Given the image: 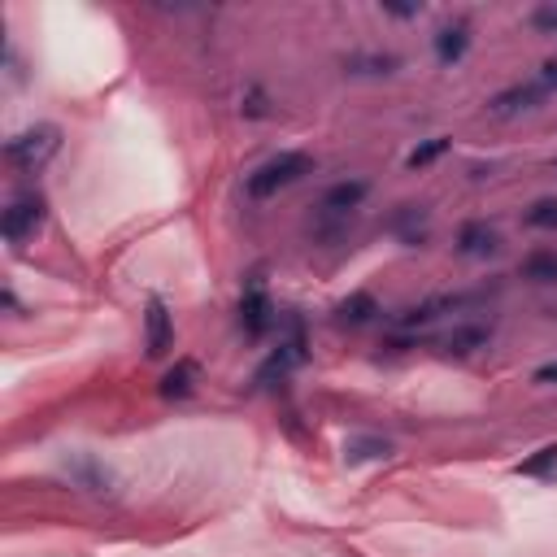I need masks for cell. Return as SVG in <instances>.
<instances>
[{
    "label": "cell",
    "instance_id": "6da1fadb",
    "mask_svg": "<svg viewBox=\"0 0 557 557\" xmlns=\"http://www.w3.org/2000/svg\"><path fill=\"white\" fill-rule=\"evenodd\" d=\"M309 170H314V161L305 157V153H278V157H270L266 166H258L244 179V192L253 200H266V197H275V192H283V187H292L297 179H305Z\"/></svg>",
    "mask_w": 557,
    "mask_h": 557
},
{
    "label": "cell",
    "instance_id": "7a4b0ae2",
    "mask_svg": "<svg viewBox=\"0 0 557 557\" xmlns=\"http://www.w3.org/2000/svg\"><path fill=\"white\" fill-rule=\"evenodd\" d=\"M57 144H61L57 127H31V131H22V136H14L5 144V157L14 166H22V170H40L44 161L57 153Z\"/></svg>",
    "mask_w": 557,
    "mask_h": 557
},
{
    "label": "cell",
    "instance_id": "3957f363",
    "mask_svg": "<svg viewBox=\"0 0 557 557\" xmlns=\"http://www.w3.org/2000/svg\"><path fill=\"white\" fill-rule=\"evenodd\" d=\"M239 327H244V336L248 339H261L270 327H278V309L270 305V297H266L261 275H248V283H244V297H239Z\"/></svg>",
    "mask_w": 557,
    "mask_h": 557
},
{
    "label": "cell",
    "instance_id": "277c9868",
    "mask_svg": "<svg viewBox=\"0 0 557 557\" xmlns=\"http://www.w3.org/2000/svg\"><path fill=\"white\" fill-rule=\"evenodd\" d=\"M40 222H44V197L22 192V197L9 200V209L0 218V236L9 239V244H22V239H31L40 231Z\"/></svg>",
    "mask_w": 557,
    "mask_h": 557
},
{
    "label": "cell",
    "instance_id": "5b68a950",
    "mask_svg": "<svg viewBox=\"0 0 557 557\" xmlns=\"http://www.w3.org/2000/svg\"><path fill=\"white\" fill-rule=\"evenodd\" d=\"M144 331H148V358H166L170 344H175V319L166 309L161 297H148V314H144Z\"/></svg>",
    "mask_w": 557,
    "mask_h": 557
},
{
    "label": "cell",
    "instance_id": "8992f818",
    "mask_svg": "<svg viewBox=\"0 0 557 557\" xmlns=\"http://www.w3.org/2000/svg\"><path fill=\"white\" fill-rule=\"evenodd\" d=\"M544 96H549V92H544V83H540V79L514 83V87H505V92H497V96H492V114H501V118H505V114H518V109H536Z\"/></svg>",
    "mask_w": 557,
    "mask_h": 557
},
{
    "label": "cell",
    "instance_id": "52a82bcc",
    "mask_svg": "<svg viewBox=\"0 0 557 557\" xmlns=\"http://www.w3.org/2000/svg\"><path fill=\"white\" fill-rule=\"evenodd\" d=\"M366 192H370L366 179H339L336 187L322 192V209L327 214H349V209H358L361 200H366Z\"/></svg>",
    "mask_w": 557,
    "mask_h": 557
},
{
    "label": "cell",
    "instance_id": "ba28073f",
    "mask_svg": "<svg viewBox=\"0 0 557 557\" xmlns=\"http://www.w3.org/2000/svg\"><path fill=\"white\" fill-rule=\"evenodd\" d=\"M197 375H200V366L192 358H179L166 375H161V397L166 400H183L192 388H197Z\"/></svg>",
    "mask_w": 557,
    "mask_h": 557
},
{
    "label": "cell",
    "instance_id": "9c48e42d",
    "mask_svg": "<svg viewBox=\"0 0 557 557\" xmlns=\"http://www.w3.org/2000/svg\"><path fill=\"white\" fill-rule=\"evenodd\" d=\"M458 253L461 258H488V253H497V231L488 222H466L458 231Z\"/></svg>",
    "mask_w": 557,
    "mask_h": 557
},
{
    "label": "cell",
    "instance_id": "30bf717a",
    "mask_svg": "<svg viewBox=\"0 0 557 557\" xmlns=\"http://www.w3.org/2000/svg\"><path fill=\"white\" fill-rule=\"evenodd\" d=\"M466 48H471V26L466 22H449V26H440L436 31V57L444 66H453V61L466 57Z\"/></svg>",
    "mask_w": 557,
    "mask_h": 557
},
{
    "label": "cell",
    "instance_id": "8fae6325",
    "mask_svg": "<svg viewBox=\"0 0 557 557\" xmlns=\"http://www.w3.org/2000/svg\"><path fill=\"white\" fill-rule=\"evenodd\" d=\"M488 339H492L488 327H479V322H461V327H453V331L444 336V349H449V353H458V358H471V353H479V349H488Z\"/></svg>",
    "mask_w": 557,
    "mask_h": 557
},
{
    "label": "cell",
    "instance_id": "7c38bea8",
    "mask_svg": "<svg viewBox=\"0 0 557 557\" xmlns=\"http://www.w3.org/2000/svg\"><path fill=\"white\" fill-rule=\"evenodd\" d=\"M400 57L392 53H353L344 61V75H366V79H379V75H397Z\"/></svg>",
    "mask_w": 557,
    "mask_h": 557
},
{
    "label": "cell",
    "instance_id": "4fadbf2b",
    "mask_svg": "<svg viewBox=\"0 0 557 557\" xmlns=\"http://www.w3.org/2000/svg\"><path fill=\"white\" fill-rule=\"evenodd\" d=\"M375 314H379V300L370 292H353V297H344L336 305V322H344V327H366Z\"/></svg>",
    "mask_w": 557,
    "mask_h": 557
},
{
    "label": "cell",
    "instance_id": "5bb4252c",
    "mask_svg": "<svg viewBox=\"0 0 557 557\" xmlns=\"http://www.w3.org/2000/svg\"><path fill=\"white\" fill-rule=\"evenodd\" d=\"M392 231H397L405 244H422L427 239V227H422V209L418 205H400L392 214Z\"/></svg>",
    "mask_w": 557,
    "mask_h": 557
},
{
    "label": "cell",
    "instance_id": "9a60e30c",
    "mask_svg": "<svg viewBox=\"0 0 557 557\" xmlns=\"http://www.w3.org/2000/svg\"><path fill=\"white\" fill-rule=\"evenodd\" d=\"M522 278H536V283H557V248L532 253L522 261Z\"/></svg>",
    "mask_w": 557,
    "mask_h": 557
},
{
    "label": "cell",
    "instance_id": "2e32d148",
    "mask_svg": "<svg viewBox=\"0 0 557 557\" xmlns=\"http://www.w3.org/2000/svg\"><path fill=\"white\" fill-rule=\"evenodd\" d=\"M444 153H449V136H436V139H427V144H418L414 153L405 157V166H410V170H422V166H431V161L444 157Z\"/></svg>",
    "mask_w": 557,
    "mask_h": 557
},
{
    "label": "cell",
    "instance_id": "e0dca14e",
    "mask_svg": "<svg viewBox=\"0 0 557 557\" xmlns=\"http://www.w3.org/2000/svg\"><path fill=\"white\" fill-rule=\"evenodd\" d=\"M553 466H557V444H544V449H536L532 458L518 461L514 471H518V475H549Z\"/></svg>",
    "mask_w": 557,
    "mask_h": 557
},
{
    "label": "cell",
    "instance_id": "ac0fdd59",
    "mask_svg": "<svg viewBox=\"0 0 557 557\" xmlns=\"http://www.w3.org/2000/svg\"><path fill=\"white\" fill-rule=\"evenodd\" d=\"M527 227H536V231H557V200H536L527 214H522Z\"/></svg>",
    "mask_w": 557,
    "mask_h": 557
},
{
    "label": "cell",
    "instance_id": "d6986e66",
    "mask_svg": "<svg viewBox=\"0 0 557 557\" xmlns=\"http://www.w3.org/2000/svg\"><path fill=\"white\" fill-rule=\"evenodd\" d=\"M388 453H392L388 440H349V449H344L349 461H370V458H388Z\"/></svg>",
    "mask_w": 557,
    "mask_h": 557
},
{
    "label": "cell",
    "instance_id": "ffe728a7",
    "mask_svg": "<svg viewBox=\"0 0 557 557\" xmlns=\"http://www.w3.org/2000/svg\"><path fill=\"white\" fill-rule=\"evenodd\" d=\"M239 114H244V118H266V114H270L266 92H261V87H248V96H244V105H239Z\"/></svg>",
    "mask_w": 557,
    "mask_h": 557
},
{
    "label": "cell",
    "instance_id": "44dd1931",
    "mask_svg": "<svg viewBox=\"0 0 557 557\" xmlns=\"http://www.w3.org/2000/svg\"><path fill=\"white\" fill-rule=\"evenodd\" d=\"M532 26H536L540 35H557V5H540L536 14H532Z\"/></svg>",
    "mask_w": 557,
    "mask_h": 557
},
{
    "label": "cell",
    "instance_id": "7402d4cb",
    "mask_svg": "<svg viewBox=\"0 0 557 557\" xmlns=\"http://www.w3.org/2000/svg\"><path fill=\"white\" fill-rule=\"evenodd\" d=\"M540 83H544V92H553L557 87V61H544V66H540V75H536Z\"/></svg>",
    "mask_w": 557,
    "mask_h": 557
},
{
    "label": "cell",
    "instance_id": "603a6c76",
    "mask_svg": "<svg viewBox=\"0 0 557 557\" xmlns=\"http://www.w3.org/2000/svg\"><path fill=\"white\" fill-rule=\"evenodd\" d=\"M532 383H557V361H544V366H536Z\"/></svg>",
    "mask_w": 557,
    "mask_h": 557
},
{
    "label": "cell",
    "instance_id": "cb8c5ba5",
    "mask_svg": "<svg viewBox=\"0 0 557 557\" xmlns=\"http://www.w3.org/2000/svg\"><path fill=\"white\" fill-rule=\"evenodd\" d=\"M383 14H392V18H418L422 9L418 5H383Z\"/></svg>",
    "mask_w": 557,
    "mask_h": 557
},
{
    "label": "cell",
    "instance_id": "d4e9b609",
    "mask_svg": "<svg viewBox=\"0 0 557 557\" xmlns=\"http://www.w3.org/2000/svg\"><path fill=\"white\" fill-rule=\"evenodd\" d=\"M553 170H557V161H553Z\"/></svg>",
    "mask_w": 557,
    "mask_h": 557
}]
</instances>
